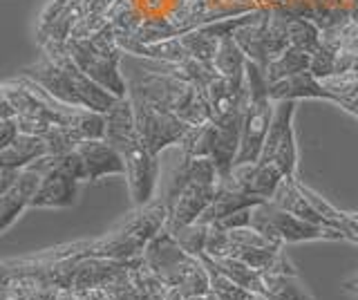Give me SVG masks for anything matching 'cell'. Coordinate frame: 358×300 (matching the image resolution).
Returning <instances> with one entry per match:
<instances>
[{
    "label": "cell",
    "instance_id": "cell-41",
    "mask_svg": "<svg viewBox=\"0 0 358 300\" xmlns=\"http://www.w3.org/2000/svg\"><path fill=\"white\" fill-rule=\"evenodd\" d=\"M186 300H220L217 296H215V292H213V289H210V292L208 294H204V296H195V298H186Z\"/></svg>",
    "mask_w": 358,
    "mask_h": 300
},
{
    "label": "cell",
    "instance_id": "cell-21",
    "mask_svg": "<svg viewBox=\"0 0 358 300\" xmlns=\"http://www.w3.org/2000/svg\"><path fill=\"white\" fill-rule=\"evenodd\" d=\"M271 202L278 204L280 208L289 210V213H294V215L302 217V220H307V222H313V224L324 227V222H322L320 213L311 206V202L307 199V195L302 193V182L298 180V177H285V180L280 182L275 195L271 197Z\"/></svg>",
    "mask_w": 358,
    "mask_h": 300
},
{
    "label": "cell",
    "instance_id": "cell-34",
    "mask_svg": "<svg viewBox=\"0 0 358 300\" xmlns=\"http://www.w3.org/2000/svg\"><path fill=\"white\" fill-rule=\"evenodd\" d=\"M336 65H338V45H334L329 41H322V45L311 54V74L318 79H327L336 74Z\"/></svg>",
    "mask_w": 358,
    "mask_h": 300
},
{
    "label": "cell",
    "instance_id": "cell-12",
    "mask_svg": "<svg viewBox=\"0 0 358 300\" xmlns=\"http://www.w3.org/2000/svg\"><path fill=\"white\" fill-rule=\"evenodd\" d=\"M220 182H193L188 184L182 193L177 197H173L171 202H166L168 206V231H177L182 227H188L197 222L204 210L210 206L213 197L217 193Z\"/></svg>",
    "mask_w": 358,
    "mask_h": 300
},
{
    "label": "cell",
    "instance_id": "cell-28",
    "mask_svg": "<svg viewBox=\"0 0 358 300\" xmlns=\"http://www.w3.org/2000/svg\"><path fill=\"white\" fill-rule=\"evenodd\" d=\"M285 18H287V34L294 48L313 54L322 45V29L318 23L302 16H285Z\"/></svg>",
    "mask_w": 358,
    "mask_h": 300
},
{
    "label": "cell",
    "instance_id": "cell-40",
    "mask_svg": "<svg viewBox=\"0 0 358 300\" xmlns=\"http://www.w3.org/2000/svg\"><path fill=\"white\" fill-rule=\"evenodd\" d=\"M343 292L358 296V273H354L352 278H347V280L343 283Z\"/></svg>",
    "mask_w": 358,
    "mask_h": 300
},
{
    "label": "cell",
    "instance_id": "cell-17",
    "mask_svg": "<svg viewBox=\"0 0 358 300\" xmlns=\"http://www.w3.org/2000/svg\"><path fill=\"white\" fill-rule=\"evenodd\" d=\"M117 41L126 54L152 63H184L190 59V54L186 52L179 36L164 41H139L134 36H117Z\"/></svg>",
    "mask_w": 358,
    "mask_h": 300
},
{
    "label": "cell",
    "instance_id": "cell-38",
    "mask_svg": "<svg viewBox=\"0 0 358 300\" xmlns=\"http://www.w3.org/2000/svg\"><path fill=\"white\" fill-rule=\"evenodd\" d=\"M22 169H9V166H0V195L7 193L11 186L18 182Z\"/></svg>",
    "mask_w": 358,
    "mask_h": 300
},
{
    "label": "cell",
    "instance_id": "cell-30",
    "mask_svg": "<svg viewBox=\"0 0 358 300\" xmlns=\"http://www.w3.org/2000/svg\"><path fill=\"white\" fill-rule=\"evenodd\" d=\"M179 38H182L186 52L190 54V59H195L199 63H206V65H213L222 38L213 36L204 25L193 29V31H186V34L179 36Z\"/></svg>",
    "mask_w": 358,
    "mask_h": 300
},
{
    "label": "cell",
    "instance_id": "cell-35",
    "mask_svg": "<svg viewBox=\"0 0 358 300\" xmlns=\"http://www.w3.org/2000/svg\"><path fill=\"white\" fill-rule=\"evenodd\" d=\"M20 135V126H18V117H7L0 119V148L9 146L11 141Z\"/></svg>",
    "mask_w": 358,
    "mask_h": 300
},
{
    "label": "cell",
    "instance_id": "cell-4",
    "mask_svg": "<svg viewBox=\"0 0 358 300\" xmlns=\"http://www.w3.org/2000/svg\"><path fill=\"white\" fill-rule=\"evenodd\" d=\"M128 83L130 92H137L143 99H148L150 103L171 110V113L188 121L190 126H204L213 121L206 90L184 79H177V76L166 74L157 68H143Z\"/></svg>",
    "mask_w": 358,
    "mask_h": 300
},
{
    "label": "cell",
    "instance_id": "cell-10",
    "mask_svg": "<svg viewBox=\"0 0 358 300\" xmlns=\"http://www.w3.org/2000/svg\"><path fill=\"white\" fill-rule=\"evenodd\" d=\"M298 101H275V113L268 135L264 139V148L257 162L275 164L285 177H298V146H296V117Z\"/></svg>",
    "mask_w": 358,
    "mask_h": 300
},
{
    "label": "cell",
    "instance_id": "cell-14",
    "mask_svg": "<svg viewBox=\"0 0 358 300\" xmlns=\"http://www.w3.org/2000/svg\"><path fill=\"white\" fill-rule=\"evenodd\" d=\"M282 180H285V175L275 164L251 162V164L235 166L229 180H220V182H229L235 188H240L244 193H251L255 197L271 199Z\"/></svg>",
    "mask_w": 358,
    "mask_h": 300
},
{
    "label": "cell",
    "instance_id": "cell-31",
    "mask_svg": "<svg viewBox=\"0 0 358 300\" xmlns=\"http://www.w3.org/2000/svg\"><path fill=\"white\" fill-rule=\"evenodd\" d=\"M324 90L331 94V103L341 106L343 101L358 99V72H341L320 79Z\"/></svg>",
    "mask_w": 358,
    "mask_h": 300
},
{
    "label": "cell",
    "instance_id": "cell-32",
    "mask_svg": "<svg viewBox=\"0 0 358 300\" xmlns=\"http://www.w3.org/2000/svg\"><path fill=\"white\" fill-rule=\"evenodd\" d=\"M210 141H213V121L204 126H193L186 137L179 143L182 148V155H188V157H210Z\"/></svg>",
    "mask_w": 358,
    "mask_h": 300
},
{
    "label": "cell",
    "instance_id": "cell-37",
    "mask_svg": "<svg viewBox=\"0 0 358 300\" xmlns=\"http://www.w3.org/2000/svg\"><path fill=\"white\" fill-rule=\"evenodd\" d=\"M338 231L343 233L345 240H352L358 244V213H343Z\"/></svg>",
    "mask_w": 358,
    "mask_h": 300
},
{
    "label": "cell",
    "instance_id": "cell-13",
    "mask_svg": "<svg viewBox=\"0 0 358 300\" xmlns=\"http://www.w3.org/2000/svg\"><path fill=\"white\" fill-rule=\"evenodd\" d=\"M43 175L45 173L38 166L31 164L27 169H22L18 182L7 193L0 195V231L3 233L11 229V224L25 213V208H31V199L43 182Z\"/></svg>",
    "mask_w": 358,
    "mask_h": 300
},
{
    "label": "cell",
    "instance_id": "cell-11",
    "mask_svg": "<svg viewBox=\"0 0 358 300\" xmlns=\"http://www.w3.org/2000/svg\"><path fill=\"white\" fill-rule=\"evenodd\" d=\"M45 173L36 195L31 199V208H67L76 202L78 182L67 173H63L54 164V157L48 155L38 162H34Z\"/></svg>",
    "mask_w": 358,
    "mask_h": 300
},
{
    "label": "cell",
    "instance_id": "cell-7",
    "mask_svg": "<svg viewBox=\"0 0 358 300\" xmlns=\"http://www.w3.org/2000/svg\"><path fill=\"white\" fill-rule=\"evenodd\" d=\"M251 229H255L262 238H266L275 247L313 240H345L341 231L302 220L289 213V210L280 208L271 199L251 208Z\"/></svg>",
    "mask_w": 358,
    "mask_h": 300
},
{
    "label": "cell",
    "instance_id": "cell-18",
    "mask_svg": "<svg viewBox=\"0 0 358 300\" xmlns=\"http://www.w3.org/2000/svg\"><path fill=\"white\" fill-rule=\"evenodd\" d=\"M266 202L262 197H255L251 193H244L240 188H235L233 184L229 182H220L217 186V193L213 197L210 206L204 210V215L199 220L206 222V224H217V222L227 220L229 215L238 213V210H244V208H253L257 204Z\"/></svg>",
    "mask_w": 358,
    "mask_h": 300
},
{
    "label": "cell",
    "instance_id": "cell-9",
    "mask_svg": "<svg viewBox=\"0 0 358 300\" xmlns=\"http://www.w3.org/2000/svg\"><path fill=\"white\" fill-rule=\"evenodd\" d=\"M115 148L121 152L123 164H126V175L123 177L128 182V191L134 208L152 202L157 191V180H159V155H155L145 146L139 135L119 143Z\"/></svg>",
    "mask_w": 358,
    "mask_h": 300
},
{
    "label": "cell",
    "instance_id": "cell-25",
    "mask_svg": "<svg viewBox=\"0 0 358 300\" xmlns=\"http://www.w3.org/2000/svg\"><path fill=\"white\" fill-rule=\"evenodd\" d=\"M246 63H249V59H246V54L242 52V48L238 45V41L233 36H227L220 41L215 61H213V68L217 70V74L227 76V79H233V81H244Z\"/></svg>",
    "mask_w": 358,
    "mask_h": 300
},
{
    "label": "cell",
    "instance_id": "cell-39",
    "mask_svg": "<svg viewBox=\"0 0 358 300\" xmlns=\"http://www.w3.org/2000/svg\"><path fill=\"white\" fill-rule=\"evenodd\" d=\"M81 296V300H117L115 296H112V292H108L106 287H96V289H87V292L78 294Z\"/></svg>",
    "mask_w": 358,
    "mask_h": 300
},
{
    "label": "cell",
    "instance_id": "cell-2",
    "mask_svg": "<svg viewBox=\"0 0 358 300\" xmlns=\"http://www.w3.org/2000/svg\"><path fill=\"white\" fill-rule=\"evenodd\" d=\"M168 224V206L166 199H152L145 206H137L132 213L112 229L108 236L94 240H81L83 258H110V260H130L143 255L148 242L166 229Z\"/></svg>",
    "mask_w": 358,
    "mask_h": 300
},
{
    "label": "cell",
    "instance_id": "cell-23",
    "mask_svg": "<svg viewBox=\"0 0 358 300\" xmlns=\"http://www.w3.org/2000/svg\"><path fill=\"white\" fill-rule=\"evenodd\" d=\"M137 135H139V130H137V119H134L132 99L130 94L121 97L106 113V141H110L112 146H119V143Z\"/></svg>",
    "mask_w": 358,
    "mask_h": 300
},
{
    "label": "cell",
    "instance_id": "cell-20",
    "mask_svg": "<svg viewBox=\"0 0 358 300\" xmlns=\"http://www.w3.org/2000/svg\"><path fill=\"white\" fill-rule=\"evenodd\" d=\"M48 143L38 135H29V132H20V135L9 143V146L0 148V166H9V169H27L34 162L48 157Z\"/></svg>",
    "mask_w": 358,
    "mask_h": 300
},
{
    "label": "cell",
    "instance_id": "cell-42",
    "mask_svg": "<svg viewBox=\"0 0 358 300\" xmlns=\"http://www.w3.org/2000/svg\"><path fill=\"white\" fill-rule=\"evenodd\" d=\"M166 300H186L182 294H179V289H171V294H168V298Z\"/></svg>",
    "mask_w": 358,
    "mask_h": 300
},
{
    "label": "cell",
    "instance_id": "cell-26",
    "mask_svg": "<svg viewBox=\"0 0 358 300\" xmlns=\"http://www.w3.org/2000/svg\"><path fill=\"white\" fill-rule=\"evenodd\" d=\"M311 70V54L300 50V48H287L280 57H275L271 63L266 65V81L275 83L280 79H287V76H294L300 72H309Z\"/></svg>",
    "mask_w": 358,
    "mask_h": 300
},
{
    "label": "cell",
    "instance_id": "cell-1",
    "mask_svg": "<svg viewBox=\"0 0 358 300\" xmlns=\"http://www.w3.org/2000/svg\"><path fill=\"white\" fill-rule=\"evenodd\" d=\"M22 74L36 81L43 90H48L61 103L74 108H87L106 115L119 99L90 79L67 54L65 45L43 50L41 59L22 70Z\"/></svg>",
    "mask_w": 358,
    "mask_h": 300
},
{
    "label": "cell",
    "instance_id": "cell-3",
    "mask_svg": "<svg viewBox=\"0 0 358 300\" xmlns=\"http://www.w3.org/2000/svg\"><path fill=\"white\" fill-rule=\"evenodd\" d=\"M143 260L168 287L179 289L184 298L204 296L210 292V276L206 264L197 255L188 253L168 229H162L148 242L143 251Z\"/></svg>",
    "mask_w": 358,
    "mask_h": 300
},
{
    "label": "cell",
    "instance_id": "cell-15",
    "mask_svg": "<svg viewBox=\"0 0 358 300\" xmlns=\"http://www.w3.org/2000/svg\"><path fill=\"white\" fill-rule=\"evenodd\" d=\"M78 152L85 162V180L96 182L106 175H126L121 152L106 139H90L78 143Z\"/></svg>",
    "mask_w": 358,
    "mask_h": 300
},
{
    "label": "cell",
    "instance_id": "cell-36",
    "mask_svg": "<svg viewBox=\"0 0 358 300\" xmlns=\"http://www.w3.org/2000/svg\"><path fill=\"white\" fill-rule=\"evenodd\" d=\"M217 224L224 227L227 231H233V229H249V227H251V208L238 210V213L229 215L227 220L217 222Z\"/></svg>",
    "mask_w": 358,
    "mask_h": 300
},
{
    "label": "cell",
    "instance_id": "cell-22",
    "mask_svg": "<svg viewBox=\"0 0 358 300\" xmlns=\"http://www.w3.org/2000/svg\"><path fill=\"white\" fill-rule=\"evenodd\" d=\"M268 16L271 12H262V16L253 20V23H246L233 31V38L238 41V45L246 54V59L260 65L262 70H266L268 57H266V25H268Z\"/></svg>",
    "mask_w": 358,
    "mask_h": 300
},
{
    "label": "cell",
    "instance_id": "cell-33",
    "mask_svg": "<svg viewBox=\"0 0 358 300\" xmlns=\"http://www.w3.org/2000/svg\"><path fill=\"white\" fill-rule=\"evenodd\" d=\"M208 229L210 224H206V222H193V224H188V227H182V229H177L173 231V236L177 238V242L182 244V247L188 251V253H193V255H199L206 251V240H208Z\"/></svg>",
    "mask_w": 358,
    "mask_h": 300
},
{
    "label": "cell",
    "instance_id": "cell-8",
    "mask_svg": "<svg viewBox=\"0 0 358 300\" xmlns=\"http://www.w3.org/2000/svg\"><path fill=\"white\" fill-rule=\"evenodd\" d=\"M130 99L134 106V119H137L139 137L155 155H159L162 150L171 146H179L182 139L186 137V132L193 128L179 115L162 106L150 103L148 99H143L137 92H130Z\"/></svg>",
    "mask_w": 358,
    "mask_h": 300
},
{
    "label": "cell",
    "instance_id": "cell-16",
    "mask_svg": "<svg viewBox=\"0 0 358 300\" xmlns=\"http://www.w3.org/2000/svg\"><path fill=\"white\" fill-rule=\"evenodd\" d=\"M141 258V255H139ZM137 262V258L130 260H110V258H81L76 264V276H74V285L72 289L76 294H83L87 289H96V287H106L110 285L115 278L130 269V266Z\"/></svg>",
    "mask_w": 358,
    "mask_h": 300
},
{
    "label": "cell",
    "instance_id": "cell-6",
    "mask_svg": "<svg viewBox=\"0 0 358 300\" xmlns=\"http://www.w3.org/2000/svg\"><path fill=\"white\" fill-rule=\"evenodd\" d=\"M275 113V101L268 94L266 74L257 63H246V108H244V128H242V146L238 152L235 166L257 162L264 148V139L268 135Z\"/></svg>",
    "mask_w": 358,
    "mask_h": 300
},
{
    "label": "cell",
    "instance_id": "cell-29",
    "mask_svg": "<svg viewBox=\"0 0 358 300\" xmlns=\"http://www.w3.org/2000/svg\"><path fill=\"white\" fill-rule=\"evenodd\" d=\"M264 298L266 300H313L307 289L300 285L298 276L264 273Z\"/></svg>",
    "mask_w": 358,
    "mask_h": 300
},
{
    "label": "cell",
    "instance_id": "cell-27",
    "mask_svg": "<svg viewBox=\"0 0 358 300\" xmlns=\"http://www.w3.org/2000/svg\"><path fill=\"white\" fill-rule=\"evenodd\" d=\"M130 278L134 283V289H137V294H139V300H166L173 289L150 269V264L143 260V255L130 269Z\"/></svg>",
    "mask_w": 358,
    "mask_h": 300
},
{
    "label": "cell",
    "instance_id": "cell-24",
    "mask_svg": "<svg viewBox=\"0 0 358 300\" xmlns=\"http://www.w3.org/2000/svg\"><path fill=\"white\" fill-rule=\"evenodd\" d=\"M208 260L215 264L217 271L231 278L235 285L249 289V292H253L257 296H264V273H260L257 269H253V266H249L238 258H210L208 255Z\"/></svg>",
    "mask_w": 358,
    "mask_h": 300
},
{
    "label": "cell",
    "instance_id": "cell-5",
    "mask_svg": "<svg viewBox=\"0 0 358 300\" xmlns=\"http://www.w3.org/2000/svg\"><path fill=\"white\" fill-rule=\"evenodd\" d=\"M65 50L78 68L108 92L119 99L130 94V83L121 74V61L126 52L121 50L112 25L101 27L94 34L83 38H70L65 43Z\"/></svg>",
    "mask_w": 358,
    "mask_h": 300
},
{
    "label": "cell",
    "instance_id": "cell-19",
    "mask_svg": "<svg viewBox=\"0 0 358 300\" xmlns=\"http://www.w3.org/2000/svg\"><path fill=\"white\" fill-rule=\"evenodd\" d=\"M268 94L273 101H300V99H324L331 101V94L324 90L322 81L311 72H300L275 83H268Z\"/></svg>",
    "mask_w": 358,
    "mask_h": 300
}]
</instances>
